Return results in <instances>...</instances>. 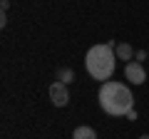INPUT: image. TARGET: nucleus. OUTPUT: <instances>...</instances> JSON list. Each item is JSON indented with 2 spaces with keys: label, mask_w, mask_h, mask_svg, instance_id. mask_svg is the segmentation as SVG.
Wrapping results in <instances>:
<instances>
[{
  "label": "nucleus",
  "mask_w": 149,
  "mask_h": 139,
  "mask_svg": "<svg viewBox=\"0 0 149 139\" xmlns=\"http://www.w3.org/2000/svg\"><path fill=\"white\" fill-rule=\"evenodd\" d=\"M142 60H147V52H144V50H139V52H137V62H142Z\"/></svg>",
  "instance_id": "nucleus-10"
},
{
  "label": "nucleus",
  "mask_w": 149,
  "mask_h": 139,
  "mask_svg": "<svg viewBox=\"0 0 149 139\" xmlns=\"http://www.w3.org/2000/svg\"><path fill=\"white\" fill-rule=\"evenodd\" d=\"M117 52H114V45H95V47L87 50L85 55V67L90 72V77L100 82L112 80L114 75V65H117Z\"/></svg>",
  "instance_id": "nucleus-2"
},
{
  "label": "nucleus",
  "mask_w": 149,
  "mask_h": 139,
  "mask_svg": "<svg viewBox=\"0 0 149 139\" xmlns=\"http://www.w3.org/2000/svg\"><path fill=\"white\" fill-rule=\"evenodd\" d=\"M97 99H100V107L107 114H112V117H127V112L134 109L132 90L124 82H117V80L102 82L100 92H97Z\"/></svg>",
  "instance_id": "nucleus-1"
},
{
  "label": "nucleus",
  "mask_w": 149,
  "mask_h": 139,
  "mask_svg": "<svg viewBox=\"0 0 149 139\" xmlns=\"http://www.w3.org/2000/svg\"><path fill=\"white\" fill-rule=\"evenodd\" d=\"M127 119H129V122H134V119H137V109H132V112H127Z\"/></svg>",
  "instance_id": "nucleus-11"
},
{
  "label": "nucleus",
  "mask_w": 149,
  "mask_h": 139,
  "mask_svg": "<svg viewBox=\"0 0 149 139\" xmlns=\"http://www.w3.org/2000/svg\"><path fill=\"white\" fill-rule=\"evenodd\" d=\"M0 8H3V13H8V8H10V0H0Z\"/></svg>",
  "instance_id": "nucleus-8"
},
{
  "label": "nucleus",
  "mask_w": 149,
  "mask_h": 139,
  "mask_svg": "<svg viewBox=\"0 0 149 139\" xmlns=\"http://www.w3.org/2000/svg\"><path fill=\"white\" fill-rule=\"evenodd\" d=\"M72 139H97V132L92 127H87V124H82V127H77L72 132Z\"/></svg>",
  "instance_id": "nucleus-6"
},
{
  "label": "nucleus",
  "mask_w": 149,
  "mask_h": 139,
  "mask_svg": "<svg viewBox=\"0 0 149 139\" xmlns=\"http://www.w3.org/2000/svg\"><path fill=\"white\" fill-rule=\"evenodd\" d=\"M8 25V13H3V15H0V27H5Z\"/></svg>",
  "instance_id": "nucleus-9"
},
{
  "label": "nucleus",
  "mask_w": 149,
  "mask_h": 139,
  "mask_svg": "<svg viewBox=\"0 0 149 139\" xmlns=\"http://www.w3.org/2000/svg\"><path fill=\"white\" fill-rule=\"evenodd\" d=\"M55 77H57V80L62 82V85H70V82L74 80V72H72L70 67H60V70H57V75H55Z\"/></svg>",
  "instance_id": "nucleus-7"
},
{
  "label": "nucleus",
  "mask_w": 149,
  "mask_h": 139,
  "mask_svg": "<svg viewBox=\"0 0 149 139\" xmlns=\"http://www.w3.org/2000/svg\"><path fill=\"white\" fill-rule=\"evenodd\" d=\"M124 77H127L134 87H139V85L147 82V72H144L142 62H127V67H124Z\"/></svg>",
  "instance_id": "nucleus-4"
},
{
  "label": "nucleus",
  "mask_w": 149,
  "mask_h": 139,
  "mask_svg": "<svg viewBox=\"0 0 149 139\" xmlns=\"http://www.w3.org/2000/svg\"><path fill=\"white\" fill-rule=\"evenodd\" d=\"M50 99H52L55 107H65L70 102V92H67V85H62L60 80H55L50 85Z\"/></svg>",
  "instance_id": "nucleus-3"
},
{
  "label": "nucleus",
  "mask_w": 149,
  "mask_h": 139,
  "mask_svg": "<svg viewBox=\"0 0 149 139\" xmlns=\"http://www.w3.org/2000/svg\"><path fill=\"white\" fill-rule=\"evenodd\" d=\"M114 52H117V60H127V62H132V57H134L132 45H127V42H119L114 47Z\"/></svg>",
  "instance_id": "nucleus-5"
},
{
  "label": "nucleus",
  "mask_w": 149,
  "mask_h": 139,
  "mask_svg": "<svg viewBox=\"0 0 149 139\" xmlns=\"http://www.w3.org/2000/svg\"><path fill=\"white\" fill-rule=\"evenodd\" d=\"M139 139H149V134H142V137H139Z\"/></svg>",
  "instance_id": "nucleus-12"
}]
</instances>
